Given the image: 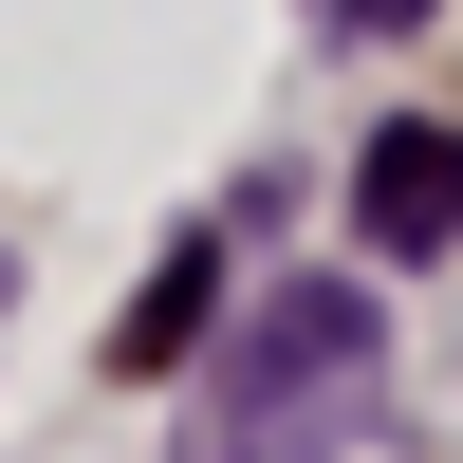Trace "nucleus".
<instances>
[{
  "label": "nucleus",
  "instance_id": "obj_1",
  "mask_svg": "<svg viewBox=\"0 0 463 463\" xmlns=\"http://www.w3.org/2000/svg\"><path fill=\"white\" fill-rule=\"evenodd\" d=\"M371 371V279H297L241 316V408H297V390H353Z\"/></svg>",
  "mask_w": 463,
  "mask_h": 463
},
{
  "label": "nucleus",
  "instance_id": "obj_4",
  "mask_svg": "<svg viewBox=\"0 0 463 463\" xmlns=\"http://www.w3.org/2000/svg\"><path fill=\"white\" fill-rule=\"evenodd\" d=\"M334 19H371V37H408V19H427V0H334Z\"/></svg>",
  "mask_w": 463,
  "mask_h": 463
},
{
  "label": "nucleus",
  "instance_id": "obj_3",
  "mask_svg": "<svg viewBox=\"0 0 463 463\" xmlns=\"http://www.w3.org/2000/svg\"><path fill=\"white\" fill-rule=\"evenodd\" d=\"M204 316H222V241H167V279L111 316V371H130V390H148V371H185V334H204Z\"/></svg>",
  "mask_w": 463,
  "mask_h": 463
},
{
  "label": "nucleus",
  "instance_id": "obj_2",
  "mask_svg": "<svg viewBox=\"0 0 463 463\" xmlns=\"http://www.w3.org/2000/svg\"><path fill=\"white\" fill-rule=\"evenodd\" d=\"M353 222H371V260H445L463 241V130L390 111V130L353 148Z\"/></svg>",
  "mask_w": 463,
  "mask_h": 463
}]
</instances>
